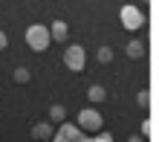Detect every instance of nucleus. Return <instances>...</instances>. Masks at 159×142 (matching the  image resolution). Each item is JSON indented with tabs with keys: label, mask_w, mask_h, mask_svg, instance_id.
Here are the masks:
<instances>
[{
	"label": "nucleus",
	"mask_w": 159,
	"mask_h": 142,
	"mask_svg": "<svg viewBox=\"0 0 159 142\" xmlns=\"http://www.w3.org/2000/svg\"><path fill=\"white\" fill-rule=\"evenodd\" d=\"M26 46L29 50H35V52H43L46 46H49L52 41H49V29H46L43 23H32V26H26Z\"/></svg>",
	"instance_id": "nucleus-1"
},
{
	"label": "nucleus",
	"mask_w": 159,
	"mask_h": 142,
	"mask_svg": "<svg viewBox=\"0 0 159 142\" xmlns=\"http://www.w3.org/2000/svg\"><path fill=\"white\" fill-rule=\"evenodd\" d=\"M75 128L81 130V134H98V130L104 128V119H101V113H98L96 107H84V110L78 113Z\"/></svg>",
	"instance_id": "nucleus-2"
},
{
	"label": "nucleus",
	"mask_w": 159,
	"mask_h": 142,
	"mask_svg": "<svg viewBox=\"0 0 159 142\" xmlns=\"http://www.w3.org/2000/svg\"><path fill=\"white\" fill-rule=\"evenodd\" d=\"M64 64L72 70V73H81L84 67H87V52L81 50V44H75V46H70L67 52H64Z\"/></svg>",
	"instance_id": "nucleus-3"
},
{
	"label": "nucleus",
	"mask_w": 159,
	"mask_h": 142,
	"mask_svg": "<svg viewBox=\"0 0 159 142\" xmlns=\"http://www.w3.org/2000/svg\"><path fill=\"white\" fill-rule=\"evenodd\" d=\"M119 17H121V26H125V29H139V26L145 23V15L139 12L136 6H121V12H119Z\"/></svg>",
	"instance_id": "nucleus-4"
},
{
	"label": "nucleus",
	"mask_w": 159,
	"mask_h": 142,
	"mask_svg": "<svg viewBox=\"0 0 159 142\" xmlns=\"http://www.w3.org/2000/svg\"><path fill=\"white\" fill-rule=\"evenodd\" d=\"M55 136H61L64 142H78L81 130L75 128V122H61V125H58V130H55Z\"/></svg>",
	"instance_id": "nucleus-5"
},
{
	"label": "nucleus",
	"mask_w": 159,
	"mask_h": 142,
	"mask_svg": "<svg viewBox=\"0 0 159 142\" xmlns=\"http://www.w3.org/2000/svg\"><path fill=\"white\" fill-rule=\"evenodd\" d=\"M52 134H55L52 122H38V125H32V139H38V142H49Z\"/></svg>",
	"instance_id": "nucleus-6"
},
{
	"label": "nucleus",
	"mask_w": 159,
	"mask_h": 142,
	"mask_svg": "<svg viewBox=\"0 0 159 142\" xmlns=\"http://www.w3.org/2000/svg\"><path fill=\"white\" fill-rule=\"evenodd\" d=\"M46 29H49V41H58V44H64V41H67V35H70L67 21H55V23L46 26Z\"/></svg>",
	"instance_id": "nucleus-7"
},
{
	"label": "nucleus",
	"mask_w": 159,
	"mask_h": 142,
	"mask_svg": "<svg viewBox=\"0 0 159 142\" xmlns=\"http://www.w3.org/2000/svg\"><path fill=\"white\" fill-rule=\"evenodd\" d=\"M87 99L93 102V105H101V102H107V90L101 87V84H93V87L87 90Z\"/></svg>",
	"instance_id": "nucleus-8"
},
{
	"label": "nucleus",
	"mask_w": 159,
	"mask_h": 142,
	"mask_svg": "<svg viewBox=\"0 0 159 142\" xmlns=\"http://www.w3.org/2000/svg\"><path fill=\"white\" fill-rule=\"evenodd\" d=\"M49 122H52V125L67 122V107H64V105H52V107H49Z\"/></svg>",
	"instance_id": "nucleus-9"
},
{
	"label": "nucleus",
	"mask_w": 159,
	"mask_h": 142,
	"mask_svg": "<svg viewBox=\"0 0 159 142\" xmlns=\"http://www.w3.org/2000/svg\"><path fill=\"white\" fill-rule=\"evenodd\" d=\"M125 52H127V58H142V55H145V44L142 41H130Z\"/></svg>",
	"instance_id": "nucleus-10"
},
{
	"label": "nucleus",
	"mask_w": 159,
	"mask_h": 142,
	"mask_svg": "<svg viewBox=\"0 0 159 142\" xmlns=\"http://www.w3.org/2000/svg\"><path fill=\"white\" fill-rule=\"evenodd\" d=\"M96 61H98V64H110V61H113V50H110V46H98Z\"/></svg>",
	"instance_id": "nucleus-11"
},
{
	"label": "nucleus",
	"mask_w": 159,
	"mask_h": 142,
	"mask_svg": "<svg viewBox=\"0 0 159 142\" xmlns=\"http://www.w3.org/2000/svg\"><path fill=\"white\" fill-rule=\"evenodd\" d=\"M12 78H15L17 84H29V78H32V75H29V70H26V67H17V70L12 73Z\"/></svg>",
	"instance_id": "nucleus-12"
},
{
	"label": "nucleus",
	"mask_w": 159,
	"mask_h": 142,
	"mask_svg": "<svg viewBox=\"0 0 159 142\" xmlns=\"http://www.w3.org/2000/svg\"><path fill=\"white\" fill-rule=\"evenodd\" d=\"M139 136H145V139H151V136H153V122H151V119H145V122H142V130H139Z\"/></svg>",
	"instance_id": "nucleus-13"
},
{
	"label": "nucleus",
	"mask_w": 159,
	"mask_h": 142,
	"mask_svg": "<svg viewBox=\"0 0 159 142\" xmlns=\"http://www.w3.org/2000/svg\"><path fill=\"white\" fill-rule=\"evenodd\" d=\"M136 102H139V107H145V110H148V107H151V90H142Z\"/></svg>",
	"instance_id": "nucleus-14"
},
{
	"label": "nucleus",
	"mask_w": 159,
	"mask_h": 142,
	"mask_svg": "<svg viewBox=\"0 0 159 142\" xmlns=\"http://www.w3.org/2000/svg\"><path fill=\"white\" fill-rule=\"evenodd\" d=\"M93 142H113V136H110L107 130H104V134H98V136H93Z\"/></svg>",
	"instance_id": "nucleus-15"
},
{
	"label": "nucleus",
	"mask_w": 159,
	"mask_h": 142,
	"mask_svg": "<svg viewBox=\"0 0 159 142\" xmlns=\"http://www.w3.org/2000/svg\"><path fill=\"white\" fill-rule=\"evenodd\" d=\"M6 44H9V38H6V32H3V29H0V52L6 50Z\"/></svg>",
	"instance_id": "nucleus-16"
},
{
	"label": "nucleus",
	"mask_w": 159,
	"mask_h": 142,
	"mask_svg": "<svg viewBox=\"0 0 159 142\" xmlns=\"http://www.w3.org/2000/svg\"><path fill=\"white\" fill-rule=\"evenodd\" d=\"M127 142H148V139H145V136H139V134H133V136H130Z\"/></svg>",
	"instance_id": "nucleus-17"
},
{
	"label": "nucleus",
	"mask_w": 159,
	"mask_h": 142,
	"mask_svg": "<svg viewBox=\"0 0 159 142\" xmlns=\"http://www.w3.org/2000/svg\"><path fill=\"white\" fill-rule=\"evenodd\" d=\"M78 142H93V136H87V134H81V136H78Z\"/></svg>",
	"instance_id": "nucleus-18"
},
{
	"label": "nucleus",
	"mask_w": 159,
	"mask_h": 142,
	"mask_svg": "<svg viewBox=\"0 0 159 142\" xmlns=\"http://www.w3.org/2000/svg\"><path fill=\"white\" fill-rule=\"evenodd\" d=\"M145 3H151V0H145Z\"/></svg>",
	"instance_id": "nucleus-19"
}]
</instances>
